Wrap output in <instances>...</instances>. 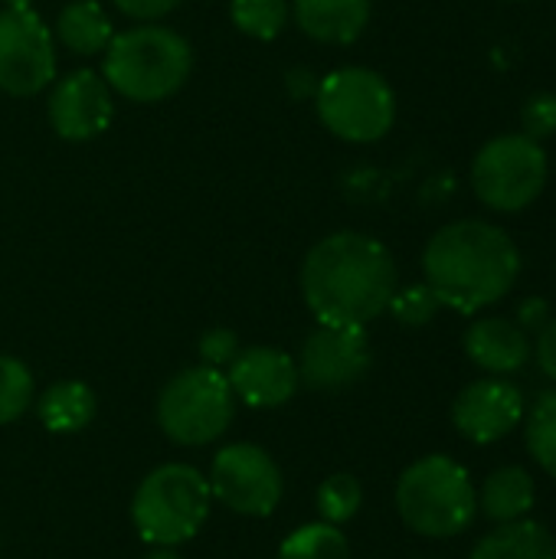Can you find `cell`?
<instances>
[{"mask_svg": "<svg viewBox=\"0 0 556 559\" xmlns=\"http://www.w3.org/2000/svg\"><path fill=\"white\" fill-rule=\"evenodd\" d=\"M397 288L390 249L364 233H331L301 262V295L318 324L364 328L390 308Z\"/></svg>", "mask_w": 556, "mask_h": 559, "instance_id": "1", "label": "cell"}, {"mask_svg": "<svg viewBox=\"0 0 556 559\" xmlns=\"http://www.w3.org/2000/svg\"><path fill=\"white\" fill-rule=\"evenodd\" d=\"M7 7H29V0H3Z\"/></svg>", "mask_w": 556, "mask_h": 559, "instance_id": "33", "label": "cell"}, {"mask_svg": "<svg viewBox=\"0 0 556 559\" xmlns=\"http://www.w3.org/2000/svg\"><path fill=\"white\" fill-rule=\"evenodd\" d=\"M423 272L439 305L459 314H475L514 288L521 275V252L501 226L459 219L429 239Z\"/></svg>", "mask_w": 556, "mask_h": 559, "instance_id": "2", "label": "cell"}, {"mask_svg": "<svg viewBox=\"0 0 556 559\" xmlns=\"http://www.w3.org/2000/svg\"><path fill=\"white\" fill-rule=\"evenodd\" d=\"M397 511L413 534L449 540L475 521L478 495L469 472L456 459L426 455L400 475Z\"/></svg>", "mask_w": 556, "mask_h": 559, "instance_id": "4", "label": "cell"}, {"mask_svg": "<svg viewBox=\"0 0 556 559\" xmlns=\"http://www.w3.org/2000/svg\"><path fill=\"white\" fill-rule=\"evenodd\" d=\"M534 501H537L534 478L521 465H505L492 472L488 481L482 485L478 511L495 524H514L534 511Z\"/></svg>", "mask_w": 556, "mask_h": 559, "instance_id": "17", "label": "cell"}, {"mask_svg": "<svg viewBox=\"0 0 556 559\" xmlns=\"http://www.w3.org/2000/svg\"><path fill=\"white\" fill-rule=\"evenodd\" d=\"M521 416H524V396L508 380H475L456 396L452 406L456 429L475 445L501 442L508 432H514Z\"/></svg>", "mask_w": 556, "mask_h": 559, "instance_id": "13", "label": "cell"}, {"mask_svg": "<svg viewBox=\"0 0 556 559\" xmlns=\"http://www.w3.org/2000/svg\"><path fill=\"white\" fill-rule=\"evenodd\" d=\"M537 364H541V370L556 383V318L541 328V337H537Z\"/></svg>", "mask_w": 556, "mask_h": 559, "instance_id": "30", "label": "cell"}, {"mask_svg": "<svg viewBox=\"0 0 556 559\" xmlns=\"http://www.w3.org/2000/svg\"><path fill=\"white\" fill-rule=\"evenodd\" d=\"M321 124L351 144L380 141L397 121V95L390 82L364 66H341L328 72L315 95Z\"/></svg>", "mask_w": 556, "mask_h": 559, "instance_id": "7", "label": "cell"}, {"mask_svg": "<svg viewBox=\"0 0 556 559\" xmlns=\"http://www.w3.org/2000/svg\"><path fill=\"white\" fill-rule=\"evenodd\" d=\"M33 403V373L23 360L0 354V426L20 419Z\"/></svg>", "mask_w": 556, "mask_h": 559, "instance_id": "25", "label": "cell"}, {"mask_svg": "<svg viewBox=\"0 0 556 559\" xmlns=\"http://www.w3.org/2000/svg\"><path fill=\"white\" fill-rule=\"evenodd\" d=\"M210 481L193 465H161L134 491L131 521L154 547H180L193 540L210 518Z\"/></svg>", "mask_w": 556, "mask_h": 559, "instance_id": "5", "label": "cell"}, {"mask_svg": "<svg viewBox=\"0 0 556 559\" xmlns=\"http://www.w3.org/2000/svg\"><path fill=\"white\" fill-rule=\"evenodd\" d=\"M56 36L69 52L95 56V52H105L115 33L98 0H69L56 16Z\"/></svg>", "mask_w": 556, "mask_h": 559, "instance_id": "19", "label": "cell"}, {"mask_svg": "<svg viewBox=\"0 0 556 559\" xmlns=\"http://www.w3.org/2000/svg\"><path fill=\"white\" fill-rule=\"evenodd\" d=\"M469 559H556V537L544 524L524 518L482 537Z\"/></svg>", "mask_w": 556, "mask_h": 559, "instance_id": "20", "label": "cell"}, {"mask_svg": "<svg viewBox=\"0 0 556 559\" xmlns=\"http://www.w3.org/2000/svg\"><path fill=\"white\" fill-rule=\"evenodd\" d=\"M236 416V396L226 373L216 367H187L167 380L157 396V426L177 445H210L216 442Z\"/></svg>", "mask_w": 556, "mask_h": 559, "instance_id": "6", "label": "cell"}, {"mask_svg": "<svg viewBox=\"0 0 556 559\" xmlns=\"http://www.w3.org/2000/svg\"><path fill=\"white\" fill-rule=\"evenodd\" d=\"M465 354L485 373H514L531 360V341L508 318H478L465 331Z\"/></svg>", "mask_w": 556, "mask_h": 559, "instance_id": "15", "label": "cell"}, {"mask_svg": "<svg viewBox=\"0 0 556 559\" xmlns=\"http://www.w3.org/2000/svg\"><path fill=\"white\" fill-rule=\"evenodd\" d=\"M521 124H524V134L541 141V138H551L556 134V95L554 92H537L528 98L524 111H521Z\"/></svg>", "mask_w": 556, "mask_h": 559, "instance_id": "27", "label": "cell"}, {"mask_svg": "<svg viewBox=\"0 0 556 559\" xmlns=\"http://www.w3.org/2000/svg\"><path fill=\"white\" fill-rule=\"evenodd\" d=\"M206 481L213 498L242 518H269L285 491L275 459L252 442H233L220 449Z\"/></svg>", "mask_w": 556, "mask_h": 559, "instance_id": "9", "label": "cell"}, {"mask_svg": "<svg viewBox=\"0 0 556 559\" xmlns=\"http://www.w3.org/2000/svg\"><path fill=\"white\" fill-rule=\"evenodd\" d=\"M233 23L256 39H275L292 16L288 0H233L229 3Z\"/></svg>", "mask_w": 556, "mask_h": 559, "instance_id": "22", "label": "cell"}, {"mask_svg": "<svg viewBox=\"0 0 556 559\" xmlns=\"http://www.w3.org/2000/svg\"><path fill=\"white\" fill-rule=\"evenodd\" d=\"M56 79V43L49 26L29 7L0 10V88L7 95H36Z\"/></svg>", "mask_w": 556, "mask_h": 559, "instance_id": "10", "label": "cell"}, {"mask_svg": "<svg viewBox=\"0 0 556 559\" xmlns=\"http://www.w3.org/2000/svg\"><path fill=\"white\" fill-rule=\"evenodd\" d=\"M193 69L190 43L167 26H131L105 46L102 75L111 92L151 105L177 95Z\"/></svg>", "mask_w": 556, "mask_h": 559, "instance_id": "3", "label": "cell"}, {"mask_svg": "<svg viewBox=\"0 0 556 559\" xmlns=\"http://www.w3.org/2000/svg\"><path fill=\"white\" fill-rule=\"evenodd\" d=\"M279 559H351V547L334 524L318 521L292 531L279 547Z\"/></svg>", "mask_w": 556, "mask_h": 559, "instance_id": "21", "label": "cell"}, {"mask_svg": "<svg viewBox=\"0 0 556 559\" xmlns=\"http://www.w3.org/2000/svg\"><path fill=\"white\" fill-rule=\"evenodd\" d=\"M144 559H180V557H177V554H174L170 547H157L154 554H147Z\"/></svg>", "mask_w": 556, "mask_h": 559, "instance_id": "32", "label": "cell"}, {"mask_svg": "<svg viewBox=\"0 0 556 559\" xmlns=\"http://www.w3.org/2000/svg\"><path fill=\"white\" fill-rule=\"evenodd\" d=\"M239 354V337L229 328H213L200 337V360L206 367H229L233 357Z\"/></svg>", "mask_w": 556, "mask_h": 559, "instance_id": "28", "label": "cell"}, {"mask_svg": "<svg viewBox=\"0 0 556 559\" xmlns=\"http://www.w3.org/2000/svg\"><path fill=\"white\" fill-rule=\"evenodd\" d=\"M292 13L305 36L331 46H347L367 29L370 0H295Z\"/></svg>", "mask_w": 556, "mask_h": 559, "instance_id": "16", "label": "cell"}, {"mask_svg": "<svg viewBox=\"0 0 556 559\" xmlns=\"http://www.w3.org/2000/svg\"><path fill=\"white\" fill-rule=\"evenodd\" d=\"M49 124L66 141H92L115 118V98L108 82L92 69H75L56 82L49 105Z\"/></svg>", "mask_w": 556, "mask_h": 559, "instance_id": "12", "label": "cell"}, {"mask_svg": "<svg viewBox=\"0 0 556 559\" xmlns=\"http://www.w3.org/2000/svg\"><path fill=\"white\" fill-rule=\"evenodd\" d=\"M475 197L495 213L528 210L547 187V154L528 134L492 138L472 164Z\"/></svg>", "mask_w": 556, "mask_h": 559, "instance_id": "8", "label": "cell"}, {"mask_svg": "<svg viewBox=\"0 0 556 559\" xmlns=\"http://www.w3.org/2000/svg\"><path fill=\"white\" fill-rule=\"evenodd\" d=\"M370 341L364 328L318 324L298 357V380L308 390H347L370 370Z\"/></svg>", "mask_w": 556, "mask_h": 559, "instance_id": "11", "label": "cell"}, {"mask_svg": "<svg viewBox=\"0 0 556 559\" xmlns=\"http://www.w3.org/2000/svg\"><path fill=\"white\" fill-rule=\"evenodd\" d=\"M115 7H118L125 16H131V20L151 23V20L167 16L174 7H180V0H115Z\"/></svg>", "mask_w": 556, "mask_h": 559, "instance_id": "29", "label": "cell"}, {"mask_svg": "<svg viewBox=\"0 0 556 559\" xmlns=\"http://www.w3.org/2000/svg\"><path fill=\"white\" fill-rule=\"evenodd\" d=\"M403 328H423L436 318L439 311V298L433 295L429 285H410V288H397L387 308Z\"/></svg>", "mask_w": 556, "mask_h": 559, "instance_id": "26", "label": "cell"}, {"mask_svg": "<svg viewBox=\"0 0 556 559\" xmlns=\"http://www.w3.org/2000/svg\"><path fill=\"white\" fill-rule=\"evenodd\" d=\"M528 452L556 481V390L541 393L528 416Z\"/></svg>", "mask_w": 556, "mask_h": 559, "instance_id": "23", "label": "cell"}, {"mask_svg": "<svg viewBox=\"0 0 556 559\" xmlns=\"http://www.w3.org/2000/svg\"><path fill=\"white\" fill-rule=\"evenodd\" d=\"M95 409H98V400L92 386H85L82 380H59L36 403L39 423L56 436L82 432L95 419Z\"/></svg>", "mask_w": 556, "mask_h": 559, "instance_id": "18", "label": "cell"}, {"mask_svg": "<svg viewBox=\"0 0 556 559\" xmlns=\"http://www.w3.org/2000/svg\"><path fill=\"white\" fill-rule=\"evenodd\" d=\"M226 380L236 400L252 409H279L298 390V364L279 347H246L226 367Z\"/></svg>", "mask_w": 556, "mask_h": 559, "instance_id": "14", "label": "cell"}, {"mask_svg": "<svg viewBox=\"0 0 556 559\" xmlns=\"http://www.w3.org/2000/svg\"><path fill=\"white\" fill-rule=\"evenodd\" d=\"M318 514L324 524H347L357 518L360 504H364V488L354 475H331L324 478V485L318 488Z\"/></svg>", "mask_w": 556, "mask_h": 559, "instance_id": "24", "label": "cell"}, {"mask_svg": "<svg viewBox=\"0 0 556 559\" xmlns=\"http://www.w3.org/2000/svg\"><path fill=\"white\" fill-rule=\"evenodd\" d=\"M547 324V305L541 298H531L521 308V328H544Z\"/></svg>", "mask_w": 556, "mask_h": 559, "instance_id": "31", "label": "cell"}]
</instances>
